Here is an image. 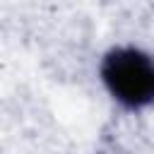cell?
<instances>
[{
    "label": "cell",
    "mask_w": 154,
    "mask_h": 154,
    "mask_svg": "<svg viewBox=\"0 0 154 154\" xmlns=\"http://www.w3.org/2000/svg\"><path fill=\"white\" fill-rule=\"evenodd\" d=\"M101 79L111 96L128 108L154 101V63L137 48H113L101 63Z\"/></svg>",
    "instance_id": "obj_1"
}]
</instances>
